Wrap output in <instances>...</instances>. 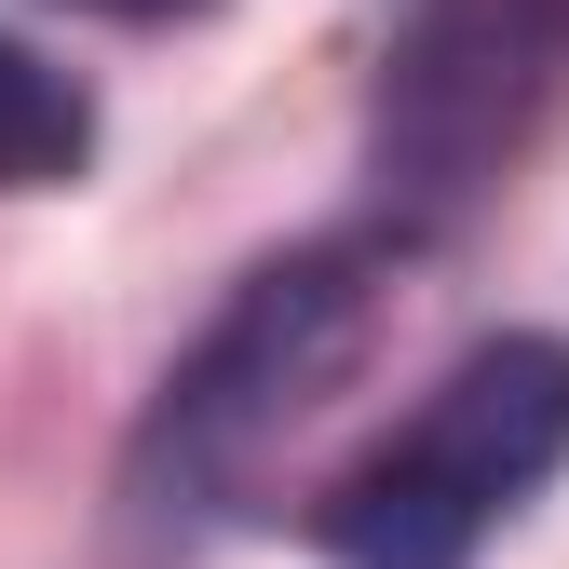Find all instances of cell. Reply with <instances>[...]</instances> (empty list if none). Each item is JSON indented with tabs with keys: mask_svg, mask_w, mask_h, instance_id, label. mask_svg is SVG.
<instances>
[{
	"mask_svg": "<svg viewBox=\"0 0 569 569\" xmlns=\"http://www.w3.org/2000/svg\"><path fill=\"white\" fill-rule=\"evenodd\" d=\"M569 82V0H420L380 96H367V177L407 231H448L502 190Z\"/></svg>",
	"mask_w": 569,
	"mask_h": 569,
	"instance_id": "obj_3",
	"label": "cell"
},
{
	"mask_svg": "<svg viewBox=\"0 0 569 569\" xmlns=\"http://www.w3.org/2000/svg\"><path fill=\"white\" fill-rule=\"evenodd\" d=\"M68 14H109V28H177V14H203V0H68Z\"/></svg>",
	"mask_w": 569,
	"mask_h": 569,
	"instance_id": "obj_5",
	"label": "cell"
},
{
	"mask_svg": "<svg viewBox=\"0 0 569 569\" xmlns=\"http://www.w3.org/2000/svg\"><path fill=\"white\" fill-rule=\"evenodd\" d=\"M380 339V258L367 244H299L244 271V299L203 326V352L163 380L150 435H136V502H231V488L299 435V420L352 380V352Z\"/></svg>",
	"mask_w": 569,
	"mask_h": 569,
	"instance_id": "obj_2",
	"label": "cell"
},
{
	"mask_svg": "<svg viewBox=\"0 0 569 569\" xmlns=\"http://www.w3.org/2000/svg\"><path fill=\"white\" fill-rule=\"evenodd\" d=\"M96 150V109L68 68H41L28 41H0V190H54V177H82Z\"/></svg>",
	"mask_w": 569,
	"mask_h": 569,
	"instance_id": "obj_4",
	"label": "cell"
},
{
	"mask_svg": "<svg viewBox=\"0 0 569 569\" xmlns=\"http://www.w3.org/2000/svg\"><path fill=\"white\" fill-rule=\"evenodd\" d=\"M556 461H569V339H475L407 407V435H380L312 502V542L339 569H475V542Z\"/></svg>",
	"mask_w": 569,
	"mask_h": 569,
	"instance_id": "obj_1",
	"label": "cell"
}]
</instances>
